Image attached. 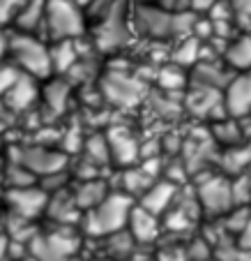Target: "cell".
Returning <instances> with one entry per match:
<instances>
[{
  "mask_svg": "<svg viewBox=\"0 0 251 261\" xmlns=\"http://www.w3.org/2000/svg\"><path fill=\"white\" fill-rule=\"evenodd\" d=\"M10 60L19 72H23L25 76L33 79H44L49 76L53 63H51V49H46L35 35L28 33H16L14 37H10Z\"/></svg>",
  "mask_w": 251,
  "mask_h": 261,
  "instance_id": "obj_1",
  "label": "cell"
},
{
  "mask_svg": "<svg viewBox=\"0 0 251 261\" xmlns=\"http://www.w3.org/2000/svg\"><path fill=\"white\" fill-rule=\"evenodd\" d=\"M136 203L122 192H111L97 208L85 213V231L92 236H111L127 229L129 213Z\"/></svg>",
  "mask_w": 251,
  "mask_h": 261,
  "instance_id": "obj_2",
  "label": "cell"
},
{
  "mask_svg": "<svg viewBox=\"0 0 251 261\" xmlns=\"http://www.w3.org/2000/svg\"><path fill=\"white\" fill-rule=\"evenodd\" d=\"M134 23L136 30L154 40H166L173 35H182L196 25V19H192V14L184 12H166L162 7H148V5H138L134 12Z\"/></svg>",
  "mask_w": 251,
  "mask_h": 261,
  "instance_id": "obj_3",
  "label": "cell"
},
{
  "mask_svg": "<svg viewBox=\"0 0 251 261\" xmlns=\"http://www.w3.org/2000/svg\"><path fill=\"white\" fill-rule=\"evenodd\" d=\"M44 25L49 30L51 40H76L85 30V16L76 7L74 0H46Z\"/></svg>",
  "mask_w": 251,
  "mask_h": 261,
  "instance_id": "obj_4",
  "label": "cell"
},
{
  "mask_svg": "<svg viewBox=\"0 0 251 261\" xmlns=\"http://www.w3.org/2000/svg\"><path fill=\"white\" fill-rule=\"evenodd\" d=\"M196 201H198V208L210 217L228 215L235 208L231 178H226V176L207 178L205 182H201V188L196 190Z\"/></svg>",
  "mask_w": 251,
  "mask_h": 261,
  "instance_id": "obj_5",
  "label": "cell"
},
{
  "mask_svg": "<svg viewBox=\"0 0 251 261\" xmlns=\"http://www.w3.org/2000/svg\"><path fill=\"white\" fill-rule=\"evenodd\" d=\"M102 90L109 102L115 107H134L143 97V84L134 76H127L122 72H109L104 76Z\"/></svg>",
  "mask_w": 251,
  "mask_h": 261,
  "instance_id": "obj_6",
  "label": "cell"
},
{
  "mask_svg": "<svg viewBox=\"0 0 251 261\" xmlns=\"http://www.w3.org/2000/svg\"><path fill=\"white\" fill-rule=\"evenodd\" d=\"M224 109L231 118H244L251 114V72L233 74L224 88Z\"/></svg>",
  "mask_w": 251,
  "mask_h": 261,
  "instance_id": "obj_7",
  "label": "cell"
},
{
  "mask_svg": "<svg viewBox=\"0 0 251 261\" xmlns=\"http://www.w3.org/2000/svg\"><path fill=\"white\" fill-rule=\"evenodd\" d=\"M127 42V23H124L122 3L104 21L97 23V46L99 49H118Z\"/></svg>",
  "mask_w": 251,
  "mask_h": 261,
  "instance_id": "obj_8",
  "label": "cell"
},
{
  "mask_svg": "<svg viewBox=\"0 0 251 261\" xmlns=\"http://www.w3.org/2000/svg\"><path fill=\"white\" fill-rule=\"evenodd\" d=\"M21 167L30 173H40V176H51L55 171H62L65 158L60 153H53V150H46V148H25L23 153L19 155Z\"/></svg>",
  "mask_w": 251,
  "mask_h": 261,
  "instance_id": "obj_9",
  "label": "cell"
},
{
  "mask_svg": "<svg viewBox=\"0 0 251 261\" xmlns=\"http://www.w3.org/2000/svg\"><path fill=\"white\" fill-rule=\"evenodd\" d=\"M177 199V185L173 180H154V185L138 199V206L145 208L148 213L162 217L173 208Z\"/></svg>",
  "mask_w": 251,
  "mask_h": 261,
  "instance_id": "obj_10",
  "label": "cell"
},
{
  "mask_svg": "<svg viewBox=\"0 0 251 261\" xmlns=\"http://www.w3.org/2000/svg\"><path fill=\"white\" fill-rule=\"evenodd\" d=\"M127 231H129V236L134 238L136 245L138 243H152V241H157L159 231H162V224H159L157 215L148 213L145 208H141L136 203V206L132 208V213H129Z\"/></svg>",
  "mask_w": 251,
  "mask_h": 261,
  "instance_id": "obj_11",
  "label": "cell"
},
{
  "mask_svg": "<svg viewBox=\"0 0 251 261\" xmlns=\"http://www.w3.org/2000/svg\"><path fill=\"white\" fill-rule=\"evenodd\" d=\"M233 74L228 67H222L219 63H196L192 72V84L194 88H210L224 93V88L228 86V81L233 79Z\"/></svg>",
  "mask_w": 251,
  "mask_h": 261,
  "instance_id": "obj_12",
  "label": "cell"
},
{
  "mask_svg": "<svg viewBox=\"0 0 251 261\" xmlns=\"http://www.w3.org/2000/svg\"><path fill=\"white\" fill-rule=\"evenodd\" d=\"M7 201L19 217H33L46 208V192L42 188H14L7 194Z\"/></svg>",
  "mask_w": 251,
  "mask_h": 261,
  "instance_id": "obj_13",
  "label": "cell"
},
{
  "mask_svg": "<svg viewBox=\"0 0 251 261\" xmlns=\"http://www.w3.org/2000/svg\"><path fill=\"white\" fill-rule=\"evenodd\" d=\"M224 60L231 72H251V35H240L237 40L228 42L224 51Z\"/></svg>",
  "mask_w": 251,
  "mask_h": 261,
  "instance_id": "obj_14",
  "label": "cell"
},
{
  "mask_svg": "<svg viewBox=\"0 0 251 261\" xmlns=\"http://www.w3.org/2000/svg\"><path fill=\"white\" fill-rule=\"evenodd\" d=\"M109 150H111V160L115 162H134L138 155V143L132 134L124 127H113V132H109Z\"/></svg>",
  "mask_w": 251,
  "mask_h": 261,
  "instance_id": "obj_15",
  "label": "cell"
},
{
  "mask_svg": "<svg viewBox=\"0 0 251 261\" xmlns=\"http://www.w3.org/2000/svg\"><path fill=\"white\" fill-rule=\"evenodd\" d=\"M219 164L224 167V171L231 173V178L235 176H242L246 173L251 164V143H240V146H233V148H226L219 158Z\"/></svg>",
  "mask_w": 251,
  "mask_h": 261,
  "instance_id": "obj_16",
  "label": "cell"
},
{
  "mask_svg": "<svg viewBox=\"0 0 251 261\" xmlns=\"http://www.w3.org/2000/svg\"><path fill=\"white\" fill-rule=\"evenodd\" d=\"M109 194H111L109 188H106L102 180H92V178H88V180L81 182V188L76 190L74 203L81 208V211L88 213V211H92V208H97Z\"/></svg>",
  "mask_w": 251,
  "mask_h": 261,
  "instance_id": "obj_17",
  "label": "cell"
},
{
  "mask_svg": "<svg viewBox=\"0 0 251 261\" xmlns=\"http://www.w3.org/2000/svg\"><path fill=\"white\" fill-rule=\"evenodd\" d=\"M122 182H124V192L122 194H127L129 199L132 197L141 199L143 194L154 185V176L145 167H127L124 173H122Z\"/></svg>",
  "mask_w": 251,
  "mask_h": 261,
  "instance_id": "obj_18",
  "label": "cell"
},
{
  "mask_svg": "<svg viewBox=\"0 0 251 261\" xmlns=\"http://www.w3.org/2000/svg\"><path fill=\"white\" fill-rule=\"evenodd\" d=\"M35 99H37V88H35V84H33V76H25V74H21L19 81H16L5 95V102L10 104L14 111H23Z\"/></svg>",
  "mask_w": 251,
  "mask_h": 261,
  "instance_id": "obj_19",
  "label": "cell"
},
{
  "mask_svg": "<svg viewBox=\"0 0 251 261\" xmlns=\"http://www.w3.org/2000/svg\"><path fill=\"white\" fill-rule=\"evenodd\" d=\"M46 16V0H25L23 10L16 16V28L19 33H28L33 35V30L40 23H44Z\"/></svg>",
  "mask_w": 251,
  "mask_h": 261,
  "instance_id": "obj_20",
  "label": "cell"
},
{
  "mask_svg": "<svg viewBox=\"0 0 251 261\" xmlns=\"http://www.w3.org/2000/svg\"><path fill=\"white\" fill-rule=\"evenodd\" d=\"M159 81H162L164 88L173 90L175 86H182L187 84V74H184V67H180V65H168V67H164L162 72H159Z\"/></svg>",
  "mask_w": 251,
  "mask_h": 261,
  "instance_id": "obj_21",
  "label": "cell"
},
{
  "mask_svg": "<svg viewBox=\"0 0 251 261\" xmlns=\"http://www.w3.org/2000/svg\"><path fill=\"white\" fill-rule=\"evenodd\" d=\"M23 5H25V0H0V23L16 21V16L23 10Z\"/></svg>",
  "mask_w": 251,
  "mask_h": 261,
  "instance_id": "obj_22",
  "label": "cell"
},
{
  "mask_svg": "<svg viewBox=\"0 0 251 261\" xmlns=\"http://www.w3.org/2000/svg\"><path fill=\"white\" fill-rule=\"evenodd\" d=\"M67 97H69V93H67V86H62L60 81H55L51 88H46V99H49V104L53 109H62L65 107V102H67Z\"/></svg>",
  "mask_w": 251,
  "mask_h": 261,
  "instance_id": "obj_23",
  "label": "cell"
},
{
  "mask_svg": "<svg viewBox=\"0 0 251 261\" xmlns=\"http://www.w3.org/2000/svg\"><path fill=\"white\" fill-rule=\"evenodd\" d=\"M21 72L14 67V65H3L0 67V95H7V90L19 81Z\"/></svg>",
  "mask_w": 251,
  "mask_h": 261,
  "instance_id": "obj_24",
  "label": "cell"
},
{
  "mask_svg": "<svg viewBox=\"0 0 251 261\" xmlns=\"http://www.w3.org/2000/svg\"><path fill=\"white\" fill-rule=\"evenodd\" d=\"M228 5H231V10L235 12V14L251 16V0H228Z\"/></svg>",
  "mask_w": 251,
  "mask_h": 261,
  "instance_id": "obj_25",
  "label": "cell"
},
{
  "mask_svg": "<svg viewBox=\"0 0 251 261\" xmlns=\"http://www.w3.org/2000/svg\"><path fill=\"white\" fill-rule=\"evenodd\" d=\"M240 247L242 250H246V252L251 250V222L240 231Z\"/></svg>",
  "mask_w": 251,
  "mask_h": 261,
  "instance_id": "obj_26",
  "label": "cell"
},
{
  "mask_svg": "<svg viewBox=\"0 0 251 261\" xmlns=\"http://www.w3.org/2000/svg\"><path fill=\"white\" fill-rule=\"evenodd\" d=\"M210 5H214V0H192V7H210Z\"/></svg>",
  "mask_w": 251,
  "mask_h": 261,
  "instance_id": "obj_27",
  "label": "cell"
},
{
  "mask_svg": "<svg viewBox=\"0 0 251 261\" xmlns=\"http://www.w3.org/2000/svg\"><path fill=\"white\" fill-rule=\"evenodd\" d=\"M246 178H249V182H251V164H249V169H246V173H244Z\"/></svg>",
  "mask_w": 251,
  "mask_h": 261,
  "instance_id": "obj_28",
  "label": "cell"
}]
</instances>
